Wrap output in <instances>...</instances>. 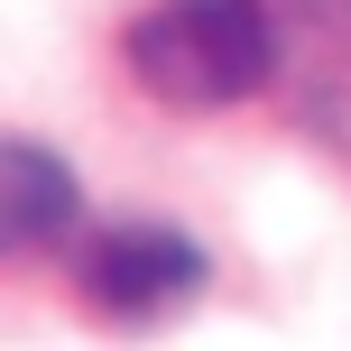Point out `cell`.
I'll use <instances>...</instances> for the list:
<instances>
[{
    "mask_svg": "<svg viewBox=\"0 0 351 351\" xmlns=\"http://www.w3.org/2000/svg\"><path fill=\"white\" fill-rule=\"evenodd\" d=\"M84 222V194H74V167H56L37 139L0 148V241L10 250H47Z\"/></svg>",
    "mask_w": 351,
    "mask_h": 351,
    "instance_id": "obj_3",
    "label": "cell"
},
{
    "mask_svg": "<svg viewBox=\"0 0 351 351\" xmlns=\"http://www.w3.org/2000/svg\"><path fill=\"white\" fill-rule=\"evenodd\" d=\"M194 287H204V250L185 241V231L167 222H121L102 231V241L84 250V296L102 305V315H167V305H185Z\"/></svg>",
    "mask_w": 351,
    "mask_h": 351,
    "instance_id": "obj_2",
    "label": "cell"
},
{
    "mask_svg": "<svg viewBox=\"0 0 351 351\" xmlns=\"http://www.w3.org/2000/svg\"><path fill=\"white\" fill-rule=\"evenodd\" d=\"M121 56L130 84L158 93L167 111H231L268 84L278 28H268V0H158L130 19Z\"/></svg>",
    "mask_w": 351,
    "mask_h": 351,
    "instance_id": "obj_1",
    "label": "cell"
}]
</instances>
